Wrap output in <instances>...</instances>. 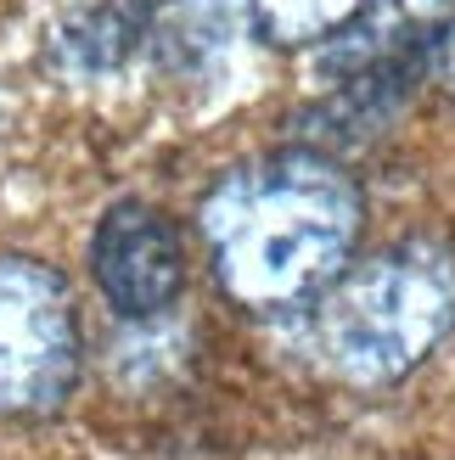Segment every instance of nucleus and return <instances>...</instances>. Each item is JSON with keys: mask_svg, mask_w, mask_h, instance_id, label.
I'll return each instance as SVG.
<instances>
[{"mask_svg": "<svg viewBox=\"0 0 455 460\" xmlns=\"http://www.w3.org/2000/svg\"><path fill=\"white\" fill-rule=\"evenodd\" d=\"M197 230L225 297L276 314L315 304L349 270L366 197L332 152L287 146L219 174L197 208Z\"/></svg>", "mask_w": 455, "mask_h": 460, "instance_id": "obj_1", "label": "nucleus"}, {"mask_svg": "<svg viewBox=\"0 0 455 460\" xmlns=\"http://www.w3.org/2000/svg\"><path fill=\"white\" fill-rule=\"evenodd\" d=\"M455 332V242L439 230L388 242L315 297L326 365L354 387H388Z\"/></svg>", "mask_w": 455, "mask_h": 460, "instance_id": "obj_2", "label": "nucleus"}, {"mask_svg": "<svg viewBox=\"0 0 455 460\" xmlns=\"http://www.w3.org/2000/svg\"><path fill=\"white\" fill-rule=\"evenodd\" d=\"M79 309L67 275L29 252L0 259V416L40 421L79 382Z\"/></svg>", "mask_w": 455, "mask_h": 460, "instance_id": "obj_3", "label": "nucleus"}, {"mask_svg": "<svg viewBox=\"0 0 455 460\" xmlns=\"http://www.w3.org/2000/svg\"><path fill=\"white\" fill-rule=\"evenodd\" d=\"M90 275L119 320H157L186 287L180 230L152 202H112L90 242Z\"/></svg>", "mask_w": 455, "mask_h": 460, "instance_id": "obj_4", "label": "nucleus"}, {"mask_svg": "<svg viewBox=\"0 0 455 460\" xmlns=\"http://www.w3.org/2000/svg\"><path fill=\"white\" fill-rule=\"evenodd\" d=\"M455 12V0H360V12L337 34L321 40V74L337 84L349 74H366L377 62L411 57L433 40Z\"/></svg>", "mask_w": 455, "mask_h": 460, "instance_id": "obj_5", "label": "nucleus"}, {"mask_svg": "<svg viewBox=\"0 0 455 460\" xmlns=\"http://www.w3.org/2000/svg\"><path fill=\"white\" fill-rule=\"evenodd\" d=\"M141 40H147L141 12H135L129 0H107V6H85L74 17H62V29L51 40V57H57L62 74H74V79H102V74H119Z\"/></svg>", "mask_w": 455, "mask_h": 460, "instance_id": "obj_6", "label": "nucleus"}, {"mask_svg": "<svg viewBox=\"0 0 455 460\" xmlns=\"http://www.w3.org/2000/svg\"><path fill=\"white\" fill-rule=\"evenodd\" d=\"M360 12V0H242L247 29L270 45H321Z\"/></svg>", "mask_w": 455, "mask_h": 460, "instance_id": "obj_7", "label": "nucleus"}, {"mask_svg": "<svg viewBox=\"0 0 455 460\" xmlns=\"http://www.w3.org/2000/svg\"><path fill=\"white\" fill-rule=\"evenodd\" d=\"M427 79H433L444 96L455 102V17L444 22L433 40H427Z\"/></svg>", "mask_w": 455, "mask_h": 460, "instance_id": "obj_8", "label": "nucleus"}]
</instances>
